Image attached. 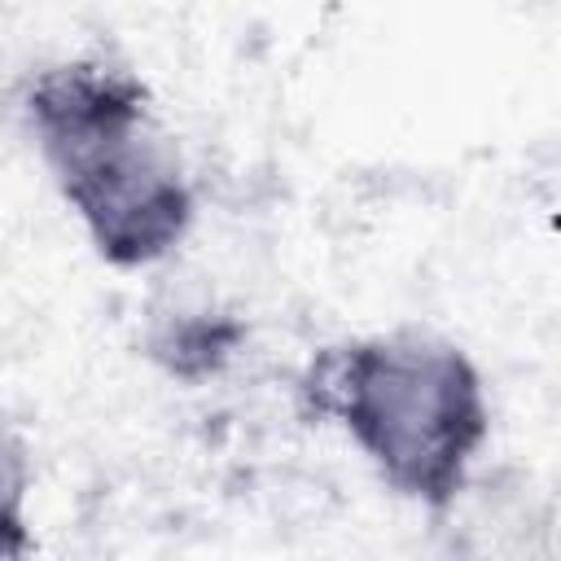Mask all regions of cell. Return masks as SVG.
<instances>
[{"label":"cell","mask_w":561,"mask_h":561,"mask_svg":"<svg viewBox=\"0 0 561 561\" xmlns=\"http://www.w3.org/2000/svg\"><path fill=\"white\" fill-rule=\"evenodd\" d=\"M26 127L61 202L110 267H149L193 228V184L136 70L66 57L26 88Z\"/></svg>","instance_id":"6da1fadb"},{"label":"cell","mask_w":561,"mask_h":561,"mask_svg":"<svg viewBox=\"0 0 561 561\" xmlns=\"http://www.w3.org/2000/svg\"><path fill=\"white\" fill-rule=\"evenodd\" d=\"M298 394L311 416L351 434L394 495L430 513L456 504L491 434L473 359L416 324L316 351Z\"/></svg>","instance_id":"7a4b0ae2"},{"label":"cell","mask_w":561,"mask_h":561,"mask_svg":"<svg viewBox=\"0 0 561 561\" xmlns=\"http://www.w3.org/2000/svg\"><path fill=\"white\" fill-rule=\"evenodd\" d=\"M241 342V324L228 316H184L153 337V359L184 381L219 373Z\"/></svg>","instance_id":"3957f363"},{"label":"cell","mask_w":561,"mask_h":561,"mask_svg":"<svg viewBox=\"0 0 561 561\" xmlns=\"http://www.w3.org/2000/svg\"><path fill=\"white\" fill-rule=\"evenodd\" d=\"M26 491H31L26 447L0 416V557H26L31 552Z\"/></svg>","instance_id":"277c9868"}]
</instances>
